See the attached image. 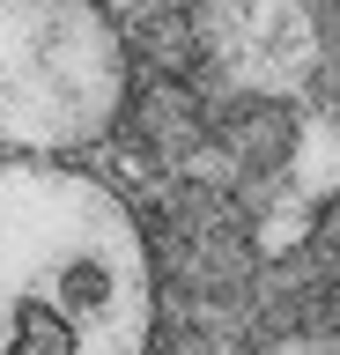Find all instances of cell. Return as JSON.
Returning a JSON list of instances; mask_svg holds the SVG:
<instances>
[{"instance_id": "cell-1", "label": "cell", "mask_w": 340, "mask_h": 355, "mask_svg": "<svg viewBox=\"0 0 340 355\" xmlns=\"http://www.w3.org/2000/svg\"><path fill=\"white\" fill-rule=\"evenodd\" d=\"M156 244L67 155H0V355H148Z\"/></svg>"}, {"instance_id": "cell-2", "label": "cell", "mask_w": 340, "mask_h": 355, "mask_svg": "<svg viewBox=\"0 0 340 355\" xmlns=\"http://www.w3.org/2000/svg\"><path fill=\"white\" fill-rule=\"evenodd\" d=\"M126 44L104 0H0V155H74L126 111Z\"/></svg>"}, {"instance_id": "cell-3", "label": "cell", "mask_w": 340, "mask_h": 355, "mask_svg": "<svg viewBox=\"0 0 340 355\" xmlns=\"http://www.w3.org/2000/svg\"><path fill=\"white\" fill-rule=\"evenodd\" d=\"M200 52L229 89L289 96L311 82L325 37H318L311 0H215L200 8Z\"/></svg>"}, {"instance_id": "cell-4", "label": "cell", "mask_w": 340, "mask_h": 355, "mask_svg": "<svg viewBox=\"0 0 340 355\" xmlns=\"http://www.w3.org/2000/svg\"><path fill=\"white\" fill-rule=\"evenodd\" d=\"M289 237H296V215H281V222H267V237H259V252H289Z\"/></svg>"}, {"instance_id": "cell-5", "label": "cell", "mask_w": 340, "mask_h": 355, "mask_svg": "<svg viewBox=\"0 0 340 355\" xmlns=\"http://www.w3.org/2000/svg\"><path fill=\"white\" fill-rule=\"evenodd\" d=\"M267 355H333V348H311V340H289V348H267Z\"/></svg>"}, {"instance_id": "cell-6", "label": "cell", "mask_w": 340, "mask_h": 355, "mask_svg": "<svg viewBox=\"0 0 340 355\" xmlns=\"http://www.w3.org/2000/svg\"><path fill=\"white\" fill-rule=\"evenodd\" d=\"M104 8H156V0H104Z\"/></svg>"}]
</instances>
